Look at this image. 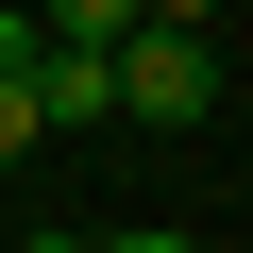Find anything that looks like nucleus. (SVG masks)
<instances>
[{"instance_id":"39448f33","label":"nucleus","mask_w":253,"mask_h":253,"mask_svg":"<svg viewBox=\"0 0 253 253\" xmlns=\"http://www.w3.org/2000/svg\"><path fill=\"white\" fill-rule=\"evenodd\" d=\"M135 17H169V34H219V0H135Z\"/></svg>"},{"instance_id":"f03ea898","label":"nucleus","mask_w":253,"mask_h":253,"mask_svg":"<svg viewBox=\"0 0 253 253\" xmlns=\"http://www.w3.org/2000/svg\"><path fill=\"white\" fill-rule=\"evenodd\" d=\"M34 118H51V135H118V68L51 34V51H34Z\"/></svg>"},{"instance_id":"7ed1b4c3","label":"nucleus","mask_w":253,"mask_h":253,"mask_svg":"<svg viewBox=\"0 0 253 253\" xmlns=\"http://www.w3.org/2000/svg\"><path fill=\"white\" fill-rule=\"evenodd\" d=\"M51 152V118H34V68H0V169H34Z\"/></svg>"},{"instance_id":"20e7f679","label":"nucleus","mask_w":253,"mask_h":253,"mask_svg":"<svg viewBox=\"0 0 253 253\" xmlns=\"http://www.w3.org/2000/svg\"><path fill=\"white\" fill-rule=\"evenodd\" d=\"M34 17H51L68 51H118V34H135V0H34Z\"/></svg>"},{"instance_id":"0eeeda50","label":"nucleus","mask_w":253,"mask_h":253,"mask_svg":"<svg viewBox=\"0 0 253 253\" xmlns=\"http://www.w3.org/2000/svg\"><path fill=\"white\" fill-rule=\"evenodd\" d=\"M17 253H101V236H17Z\"/></svg>"},{"instance_id":"423d86ee","label":"nucleus","mask_w":253,"mask_h":253,"mask_svg":"<svg viewBox=\"0 0 253 253\" xmlns=\"http://www.w3.org/2000/svg\"><path fill=\"white\" fill-rule=\"evenodd\" d=\"M101 253H203V236H101Z\"/></svg>"},{"instance_id":"f257e3e1","label":"nucleus","mask_w":253,"mask_h":253,"mask_svg":"<svg viewBox=\"0 0 253 253\" xmlns=\"http://www.w3.org/2000/svg\"><path fill=\"white\" fill-rule=\"evenodd\" d=\"M101 68H118V135H186L219 101V34H169V17H135Z\"/></svg>"}]
</instances>
